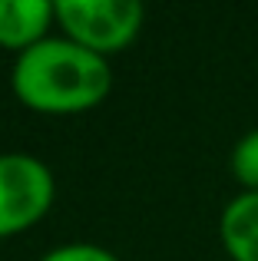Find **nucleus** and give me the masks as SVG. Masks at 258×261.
<instances>
[{
    "instance_id": "nucleus-1",
    "label": "nucleus",
    "mask_w": 258,
    "mask_h": 261,
    "mask_svg": "<svg viewBox=\"0 0 258 261\" xmlns=\"http://www.w3.org/2000/svg\"><path fill=\"white\" fill-rule=\"evenodd\" d=\"M10 89L30 113L80 116L103 106L113 93V66L106 57H96L60 33L13 60Z\"/></svg>"
},
{
    "instance_id": "nucleus-2",
    "label": "nucleus",
    "mask_w": 258,
    "mask_h": 261,
    "mask_svg": "<svg viewBox=\"0 0 258 261\" xmlns=\"http://www.w3.org/2000/svg\"><path fill=\"white\" fill-rule=\"evenodd\" d=\"M146 10L136 0H60V33L96 57H116L139 37Z\"/></svg>"
},
{
    "instance_id": "nucleus-3",
    "label": "nucleus",
    "mask_w": 258,
    "mask_h": 261,
    "mask_svg": "<svg viewBox=\"0 0 258 261\" xmlns=\"http://www.w3.org/2000/svg\"><path fill=\"white\" fill-rule=\"evenodd\" d=\"M57 198V178L30 152H0V238L23 235L43 222Z\"/></svg>"
},
{
    "instance_id": "nucleus-4",
    "label": "nucleus",
    "mask_w": 258,
    "mask_h": 261,
    "mask_svg": "<svg viewBox=\"0 0 258 261\" xmlns=\"http://www.w3.org/2000/svg\"><path fill=\"white\" fill-rule=\"evenodd\" d=\"M57 4L50 0H0V50L27 53L50 37Z\"/></svg>"
},
{
    "instance_id": "nucleus-5",
    "label": "nucleus",
    "mask_w": 258,
    "mask_h": 261,
    "mask_svg": "<svg viewBox=\"0 0 258 261\" xmlns=\"http://www.w3.org/2000/svg\"><path fill=\"white\" fill-rule=\"evenodd\" d=\"M219 238L232 261H258V192H239L222 208Z\"/></svg>"
},
{
    "instance_id": "nucleus-6",
    "label": "nucleus",
    "mask_w": 258,
    "mask_h": 261,
    "mask_svg": "<svg viewBox=\"0 0 258 261\" xmlns=\"http://www.w3.org/2000/svg\"><path fill=\"white\" fill-rule=\"evenodd\" d=\"M228 169H232L235 182L242 192H258V129L245 133L235 142L232 155H228Z\"/></svg>"
},
{
    "instance_id": "nucleus-7",
    "label": "nucleus",
    "mask_w": 258,
    "mask_h": 261,
    "mask_svg": "<svg viewBox=\"0 0 258 261\" xmlns=\"http://www.w3.org/2000/svg\"><path fill=\"white\" fill-rule=\"evenodd\" d=\"M40 261H119L110 248L103 245H93V242H66L50 248Z\"/></svg>"
}]
</instances>
